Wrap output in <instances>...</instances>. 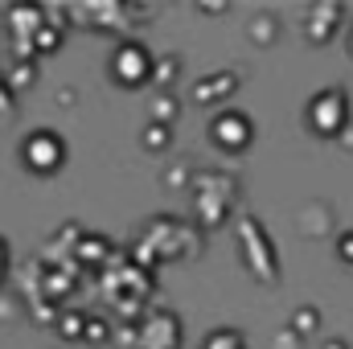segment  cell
<instances>
[{
    "label": "cell",
    "mask_w": 353,
    "mask_h": 349,
    "mask_svg": "<svg viewBox=\"0 0 353 349\" xmlns=\"http://www.w3.org/2000/svg\"><path fill=\"white\" fill-rule=\"evenodd\" d=\"M210 140H214L218 152L239 157V152H247V148L255 144V119H251L247 111L226 107V111H218V115L210 119Z\"/></svg>",
    "instance_id": "4"
},
{
    "label": "cell",
    "mask_w": 353,
    "mask_h": 349,
    "mask_svg": "<svg viewBox=\"0 0 353 349\" xmlns=\"http://www.w3.org/2000/svg\"><path fill=\"white\" fill-rule=\"evenodd\" d=\"M243 243H247V251H251V255H259L251 271H255V275H263V279H275V275H279V267H275V251L267 247V239H263V230H259V222H255V218H247V222H243Z\"/></svg>",
    "instance_id": "5"
},
{
    "label": "cell",
    "mask_w": 353,
    "mask_h": 349,
    "mask_svg": "<svg viewBox=\"0 0 353 349\" xmlns=\"http://www.w3.org/2000/svg\"><path fill=\"white\" fill-rule=\"evenodd\" d=\"M201 349H247V337L239 329H214V333H205Z\"/></svg>",
    "instance_id": "7"
},
{
    "label": "cell",
    "mask_w": 353,
    "mask_h": 349,
    "mask_svg": "<svg viewBox=\"0 0 353 349\" xmlns=\"http://www.w3.org/2000/svg\"><path fill=\"white\" fill-rule=\"evenodd\" d=\"M33 41H37V50H41V54H50V50L58 46V29H54V25H41V29L33 33Z\"/></svg>",
    "instance_id": "11"
},
{
    "label": "cell",
    "mask_w": 353,
    "mask_h": 349,
    "mask_svg": "<svg viewBox=\"0 0 353 349\" xmlns=\"http://www.w3.org/2000/svg\"><path fill=\"white\" fill-rule=\"evenodd\" d=\"M304 123H308L316 136H325V140L341 136V132L350 128V94L341 87L316 90V94L308 99V107H304Z\"/></svg>",
    "instance_id": "2"
},
{
    "label": "cell",
    "mask_w": 353,
    "mask_h": 349,
    "mask_svg": "<svg viewBox=\"0 0 353 349\" xmlns=\"http://www.w3.org/2000/svg\"><path fill=\"white\" fill-rule=\"evenodd\" d=\"M292 325H296V333H312V329L321 325V312H316V308H300V312L292 317Z\"/></svg>",
    "instance_id": "9"
},
{
    "label": "cell",
    "mask_w": 353,
    "mask_h": 349,
    "mask_svg": "<svg viewBox=\"0 0 353 349\" xmlns=\"http://www.w3.org/2000/svg\"><path fill=\"white\" fill-rule=\"evenodd\" d=\"M111 79L128 90H140L144 83L157 79V58L144 41H119V50L111 54Z\"/></svg>",
    "instance_id": "3"
},
{
    "label": "cell",
    "mask_w": 353,
    "mask_h": 349,
    "mask_svg": "<svg viewBox=\"0 0 353 349\" xmlns=\"http://www.w3.org/2000/svg\"><path fill=\"white\" fill-rule=\"evenodd\" d=\"M4 263H8V247H4V239H0V275H4Z\"/></svg>",
    "instance_id": "13"
},
{
    "label": "cell",
    "mask_w": 353,
    "mask_h": 349,
    "mask_svg": "<svg viewBox=\"0 0 353 349\" xmlns=\"http://www.w3.org/2000/svg\"><path fill=\"white\" fill-rule=\"evenodd\" d=\"M325 349H350V346H345V341H329Z\"/></svg>",
    "instance_id": "14"
},
{
    "label": "cell",
    "mask_w": 353,
    "mask_h": 349,
    "mask_svg": "<svg viewBox=\"0 0 353 349\" xmlns=\"http://www.w3.org/2000/svg\"><path fill=\"white\" fill-rule=\"evenodd\" d=\"M173 111H176V103L169 99V94L152 99V115H157V123H173Z\"/></svg>",
    "instance_id": "10"
},
{
    "label": "cell",
    "mask_w": 353,
    "mask_h": 349,
    "mask_svg": "<svg viewBox=\"0 0 353 349\" xmlns=\"http://www.w3.org/2000/svg\"><path fill=\"white\" fill-rule=\"evenodd\" d=\"M234 87H239V74H226V70H222V74L201 79V83L193 87V99H197V103H214V99H222V90L230 94Z\"/></svg>",
    "instance_id": "6"
},
{
    "label": "cell",
    "mask_w": 353,
    "mask_h": 349,
    "mask_svg": "<svg viewBox=\"0 0 353 349\" xmlns=\"http://www.w3.org/2000/svg\"><path fill=\"white\" fill-rule=\"evenodd\" d=\"M66 157H70V148H66V140H62L54 128H33V132L21 140V165L37 177L62 173V169H66Z\"/></svg>",
    "instance_id": "1"
},
{
    "label": "cell",
    "mask_w": 353,
    "mask_h": 349,
    "mask_svg": "<svg viewBox=\"0 0 353 349\" xmlns=\"http://www.w3.org/2000/svg\"><path fill=\"white\" fill-rule=\"evenodd\" d=\"M337 255L345 263H353V235H341V239H337Z\"/></svg>",
    "instance_id": "12"
},
{
    "label": "cell",
    "mask_w": 353,
    "mask_h": 349,
    "mask_svg": "<svg viewBox=\"0 0 353 349\" xmlns=\"http://www.w3.org/2000/svg\"><path fill=\"white\" fill-rule=\"evenodd\" d=\"M169 140H173V128L152 119V123H148V132H144V144H148V148H165Z\"/></svg>",
    "instance_id": "8"
}]
</instances>
